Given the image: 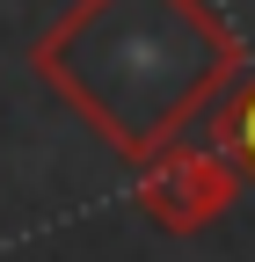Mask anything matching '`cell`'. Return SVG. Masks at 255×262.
Returning <instances> with one entry per match:
<instances>
[{"instance_id": "cell-1", "label": "cell", "mask_w": 255, "mask_h": 262, "mask_svg": "<svg viewBox=\"0 0 255 262\" xmlns=\"http://www.w3.org/2000/svg\"><path fill=\"white\" fill-rule=\"evenodd\" d=\"M146 204H153V219H168V226H197V219H211L219 204H226V168L182 153V160L161 168V182L146 189Z\"/></svg>"}, {"instance_id": "cell-2", "label": "cell", "mask_w": 255, "mask_h": 262, "mask_svg": "<svg viewBox=\"0 0 255 262\" xmlns=\"http://www.w3.org/2000/svg\"><path fill=\"white\" fill-rule=\"evenodd\" d=\"M233 146H241V160L255 168V95H248V110L233 117Z\"/></svg>"}]
</instances>
